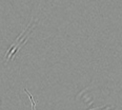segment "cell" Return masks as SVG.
Here are the masks:
<instances>
[{
  "label": "cell",
  "instance_id": "obj_1",
  "mask_svg": "<svg viewBox=\"0 0 122 110\" xmlns=\"http://www.w3.org/2000/svg\"><path fill=\"white\" fill-rule=\"evenodd\" d=\"M24 91H25V93L29 95V98H30V102H32V107H33V110H35V101H34V98H33V96L30 95V93L29 91L26 90V89H24Z\"/></svg>",
  "mask_w": 122,
  "mask_h": 110
}]
</instances>
